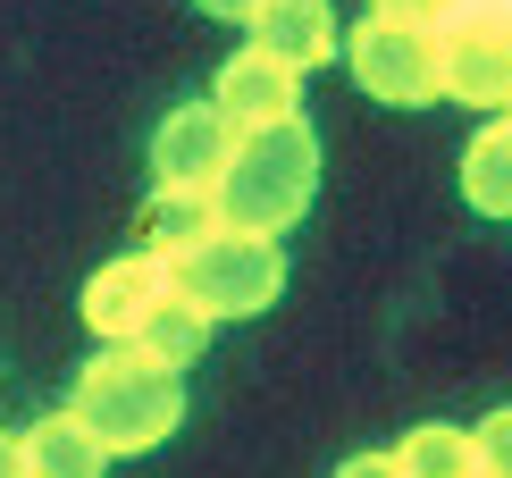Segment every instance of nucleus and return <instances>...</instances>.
<instances>
[{
	"label": "nucleus",
	"mask_w": 512,
	"mask_h": 478,
	"mask_svg": "<svg viewBox=\"0 0 512 478\" xmlns=\"http://www.w3.org/2000/svg\"><path fill=\"white\" fill-rule=\"evenodd\" d=\"M68 411L93 428L101 453H152V445L177 437V420H185V369L135 353V344H101V353L76 369Z\"/></svg>",
	"instance_id": "f257e3e1"
},
{
	"label": "nucleus",
	"mask_w": 512,
	"mask_h": 478,
	"mask_svg": "<svg viewBox=\"0 0 512 478\" xmlns=\"http://www.w3.org/2000/svg\"><path fill=\"white\" fill-rule=\"evenodd\" d=\"M311 193H319V135L303 118H286L261 135H236V160L210 185V210L236 235H286L311 210Z\"/></svg>",
	"instance_id": "f03ea898"
},
{
	"label": "nucleus",
	"mask_w": 512,
	"mask_h": 478,
	"mask_svg": "<svg viewBox=\"0 0 512 478\" xmlns=\"http://www.w3.org/2000/svg\"><path fill=\"white\" fill-rule=\"evenodd\" d=\"M168 277H177V294L194 302L202 319H252L269 311L277 294H286V252H277V235H202L194 252L168 260Z\"/></svg>",
	"instance_id": "7ed1b4c3"
},
{
	"label": "nucleus",
	"mask_w": 512,
	"mask_h": 478,
	"mask_svg": "<svg viewBox=\"0 0 512 478\" xmlns=\"http://www.w3.org/2000/svg\"><path fill=\"white\" fill-rule=\"evenodd\" d=\"M437 93L471 110H512V9L462 0V17L437 26Z\"/></svg>",
	"instance_id": "20e7f679"
},
{
	"label": "nucleus",
	"mask_w": 512,
	"mask_h": 478,
	"mask_svg": "<svg viewBox=\"0 0 512 478\" xmlns=\"http://www.w3.org/2000/svg\"><path fill=\"white\" fill-rule=\"evenodd\" d=\"M336 59L353 68V84L387 110H429L437 101V34L420 26H387V17H361L353 34H336Z\"/></svg>",
	"instance_id": "39448f33"
},
{
	"label": "nucleus",
	"mask_w": 512,
	"mask_h": 478,
	"mask_svg": "<svg viewBox=\"0 0 512 478\" xmlns=\"http://www.w3.org/2000/svg\"><path fill=\"white\" fill-rule=\"evenodd\" d=\"M210 101H219V118L236 126V135H261V126H286L294 110H303V68H286V59H269L261 42H244V51H227Z\"/></svg>",
	"instance_id": "423d86ee"
},
{
	"label": "nucleus",
	"mask_w": 512,
	"mask_h": 478,
	"mask_svg": "<svg viewBox=\"0 0 512 478\" xmlns=\"http://www.w3.org/2000/svg\"><path fill=\"white\" fill-rule=\"evenodd\" d=\"M168 294H177V277H168L160 252H118L110 269H93V286H84V328L101 344H135V328Z\"/></svg>",
	"instance_id": "0eeeda50"
},
{
	"label": "nucleus",
	"mask_w": 512,
	"mask_h": 478,
	"mask_svg": "<svg viewBox=\"0 0 512 478\" xmlns=\"http://www.w3.org/2000/svg\"><path fill=\"white\" fill-rule=\"evenodd\" d=\"M236 160V126L219 118V101H185V110L160 118L152 135V177L160 185H185V193H210Z\"/></svg>",
	"instance_id": "6e6552de"
},
{
	"label": "nucleus",
	"mask_w": 512,
	"mask_h": 478,
	"mask_svg": "<svg viewBox=\"0 0 512 478\" xmlns=\"http://www.w3.org/2000/svg\"><path fill=\"white\" fill-rule=\"evenodd\" d=\"M252 42H261L269 59H286V68H328L336 59V9L328 0H252Z\"/></svg>",
	"instance_id": "1a4fd4ad"
},
{
	"label": "nucleus",
	"mask_w": 512,
	"mask_h": 478,
	"mask_svg": "<svg viewBox=\"0 0 512 478\" xmlns=\"http://www.w3.org/2000/svg\"><path fill=\"white\" fill-rule=\"evenodd\" d=\"M17 445H26V478H101V470H110V453L93 445V428H84L76 411L34 420Z\"/></svg>",
	"instance_id": "9d476101"
},
{
	"label": "nucleus",
	"mask_w": 512,
	"mask_h": 478,
	"mask_svg": "<svg viewBox=\"0 0 512 478\" xmlns=\"http://www.w3.org/2000/svg\"><path fill=\"white\" fill-rule=\"evenodd\" d=\"M462 202L479 219H512V118H487L462 151Z\"/></svg>",
	"instance_id": "9b49d317"
},
{
	"label": "nucleus",
	"mask_w": 512,
	"mask_h": 478,
	"mask_svg": "<svg viewBox=\"0 0 512 478\" xmlns=\"http://www.w3.org/2000/svg\"><path fill=\"white\" fill-rule=\"evenodd\" d=\"M202 235H219V210H210V193H185V185H152V210H143V252L177 260V252H194Z\"/></svg>",
	"instance_id": "f8f14e48"
},
{
	"label": "nucleus",
	"mask_w": 512,
	"mask_h": 478,
	"mask_svg": "<svg viewBox=\"0 0 512 478\" xmlns=\"http://www.w3.org/2000/svg\"><path fill=\"white\" fill-rule=\"evenodd\" d=\"M395 470L403 478H479V445H471V428L429 420V428H412L395 445Z\"/></svg>",
	"instance_id": "ddd939ff"
},
{
	"label": "nucleus",
	"mask_w": 512,
	"mask_h": 478,
	"mask_svg": "<svg viewBox=\"0 0 512 478\" xmlns=\"http://www.w3.org/2000/svg\"><path fill=\"white\" fill-rule=\"evenodd\" d=\"M202 344H210V319H202L185 294H168L160 311L135 328V353H152V361H168V369H194V361H202Z\"/></svg>",
	"instance_id": "4468645a"
},
{
	"label": "nucleus",
	"mask_w": 512,
	"mask_h": 478,
	"mask_svg": "<svg viewBox=\"0 0 512 478\" xmlns=\"http://www.w3.org/2000/svg\"><path fill=\"white\" fill-rule=\"evenodd\" d=\"M471 445H479V478H512V403L487 411L471 428Z\"/></svg>",
	"instance_id": "2eb2a0df"
},
{
	"label": "nucleus",
	"mask_w": 512,
	"mask_h": 478,
	"mask_svg": "<svg viewBox=\"0 0 512 478\" xmlns=\"http://www.w3.org/2000/svg\"><path fill=\"white\" fill-rule=\"evenodd\" d=\"M370 17H387V26H420V34H437L445 17H462V0H370Z\"/></svg>",
	"instance_id": "dca6fc26"
},
{
	"label": "nucleus",
	"mask_w": 512,
	"mask_h": 478,
	"mask_svg": "<svg viewBox=\"0 0 512 478\" xmlns=\"http://www.w3.org/2000/svg\"><path fill=\"white\" fill-rule=\"evenodd\" d=\"M336 478H403L395 453H353V462H336Z\"/></svg>",
	"instance_id": "f3484780"
},
{
	"label": "nucleus",
	"mask_w": 512,
	"mask_h": 478,
	"mask_svg": "<svg viewBox=\"0 0 512 478\" xmlns=\"http://www.w3.org/2000/svg\"><path fill=\"white\" fill-rule=\"evenodd\" d=\"M0 478H26V445L17 437H0Z\"/></svg>",
	"instance_id": "a211bd4d"
},
{
	"label": "nucleus",
	"mask_w": 512,
	"mask_h": 478,
	"mask_svg": "<svg viewBox=\"0 0 512 478\" xmlns=\"http://www.w3.org/2000/svg\"><path fill=\"white\" fill-rule=\"evenodd\" d=\"M202 17H252V0H194Z\"/></svg>",
	"instance_id": "6ab92c4d"
},
{
	"label": "nucleus",
	"mask_w": 512,
	"mask_h": 478,
	"mask_svg": "<svg viewBox=\"0 0 512 478\" xmlns=\"http://www.w3.org/2000/svg\"><path fill=\"white\" fill-rule=\"evenodd\" d=\"M487 9H512V0H487Z\"/></svg>",
	"instance_id": "aec40b11"
},
{
	"label": "nucleus",
	"mask_w": 512,
	"mask_h": 478,
	"mask_svg": "<svg viewBox=\"0 0 512 478\" xmlns=\"http://www.w3.org/2000/svg\"><path fill=\"white\" fill-rule=\"evenodd\" d=\"M504 118H512V110H504Z\"/></svg>",
	"instance_id": "412c9836"
}]
</instances>
